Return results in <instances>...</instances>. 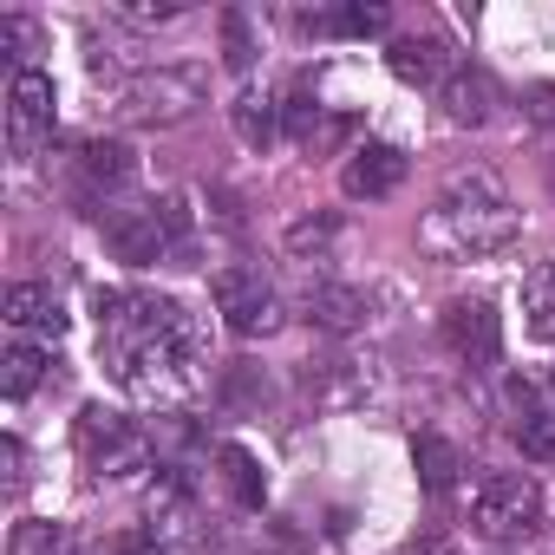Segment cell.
<instances>
[{"instance_id":"obj_27","label":"cell","mask_w":555,"mask_h":555,"mask_svg":"<svg viewBox=\"0 0 555 555\" xmlns=\"http://www.w3.org/2000/svg\"><path fill=\"white\" fill-rule=\"evenodd\" d=\"M183 8L177 0H157V8H125V21H138V27H151V21H177Z\"/></svg>"},{"instance_id":"obj_7","label":"cell","mask_w":555,"mask_h":555,"mask_svg":"<svg viewBox=\"0 0 555 555\" xmlns=\"http://www.w3.org/2000/svg\"><path fill=\"white\" fill-rule=\"evenodd\" d=\"M105 242H112V255H118V261H131V268L170 261V242H164V216H157V203L105 209Z\"/></svg>"},{"instance_id":"obj_9","label":"cell","mask_w":555,"mask_h":555,"mask_svg":"<svg viewBox=\"0 0 555 555\" xmlns=\"http://www.w3.org/2000/svg\"><path fill=\"white\" fill-rule=\"evenodd\" d=\"M405 183V151L399 144H360L353 157H347V170H340V190L353 196V203H379V196H392Z\"/></svg>"},{"instance_id":"obj_17","label":"cell","mask_w":555,"mask_h":555,"mask_svg":"<svg viewBox=\"0 0 555 555\" xmlns=\"http://www.w3.org/2000/svg\"><path fill=\"white\" fill-rule=\"evenodd\" d=\"M522 327H529V340L555 347V261H542L522 282Z\"/></svg>"},{"instance_id":"obj_21","label":"cell","mask_w":555,"mask_h":555,"mask_svg":"<svg viewBox=\"0 0 555 555\" xmlns=\"http://www.w3.org/2000/svg\"><path fill=\"white\" fill-rule=\"evenodd\" d=\"M157 216H164L170 261H190V255H196V216H190V196H157Z\"/></svg>"},{"instance_id":"obj_12","label":"cell","mask_w":555,"mask_h":555,"mask_svg":"<svg viewBox=\"0 0 555 555\" xmlns=\"http://www.w3.org/2000/svg\"><path fill=\"white\" fill-rule=\"evenodd\" d=\"M444 118L464 125V131L490 125V118H496V79H490L483 66H457V73L444 79Z\"/></svg>"},{"instance_id":"obj_14","label":"cell","mask_w":555,"mask_h":555,"mask_svg":"<svg viewBox=\"0 0 555 555\" xmlns=\"http://www.w3.org/2000/svg\"><path fill=\"white\" fill-rule=\"evenodd\" d=\"M8 327L60 340V334H66V308H60L53 288H40V282H14V288H8Z\"/></svg>"},{"instance_id":"obj_4","label":"cell","mask_w":555,"mask_h":555,"mask_svg":"<svg viewBox=\"0 0 555 555\" xmlns=\"http://www.w3.org/2000/svg\"><path fill=\"white\" fill-rule=\"evenodd\" d=\"M203 99H209V79L196 66H157V73H138L125 86V118H138V125H183Z\"/></svg>"},{"instance_id":"obj_19","label":"cell","mask_w":555,"mask_h":555,"mask_svg":"<svg viewBox=\"0 0 555 555\" xmlns=\"http://www.w3.org/2000/svg\"><path fill=\"white\" fill-rule=\"evenodd\" d=\"M222 477H229V490H235V503H242V509H261L268 477H261V464H255L242 444H222Z\"/></svg>"},{"instance_id":"obj_30","label":"cell","mask_w":555,"mask_h":555,"mask_svg":"<svg viewBox=\"0 0 555 555\" xmlns=\"http://www.w3.org/2000/svg\"><path fill=\"white\" fill-rule=\"evenodd\" d=\"M548 392H555V373H548Z\"/></svg>"},{"instance_id":"obj_1","label":"cell","mask_w":555,"mask_h":555,"mask_svg":"<svg viewBox=\"0 0 555 555\" xmlns=\"http://www.w3.org/2000/svg\"><path fill=\"white\" fill-rule=\"evenodd\" d=\"M99 334L112 340V373L138 399H183L196 386L203 327L170 295H99Z\"/></svg>"},{"instance_id":"obj_16","label":"cell","mask_w":555,"mask_h":555,"mask_svg":"<svg viewBox=\"0 0 555 555\" xmlns=\"http://www.w3.org/2000/svg\"><path fill=\"white\" fill-rule=\"evenodd\" d=\"M79 170H86V190L92 196H112V190H125L131 177H138V164H131V151L125 144H86V157H79Z\"/></svg>"},{"instance_id":"obj_23","label":"cell","mask_w":555,"mask_h":555,"mask_svg":"<svg viewBox=\"0 0 555 555\" xmlns=\"http://www.w3.org/2000/svg\"><path fill=\"white\" fill-rule=\"evenodd\" d=\"M386 21H392V14L379 8V0H353V8H340L327 27H334V34H347V40H366V34H386Z\"/></svg>"},{"instance_id":"obj_26","label":"cell","mask_w":555,"mask_h":555,"mask_svg":"<svg viewBox=\"0 0 555 555\" xmlns=\"http://www.w3.org/2000/svg\"><path fill=\"white\" fill-rule=\"evenodd\" d=\"M34 21H21V14H0V53H8V60H27L34 53Z\"/></svg>"},{"instance_id":"obj_11","label":"cell","mask_w":555,"mask_h":555,"mask_svg":"<svg viewBox=\"0 0 555 555\" xmlns=\"http://www.w3.org/2000/svg\"><path fill=\"white\" fill-rule=\"evenodd\" d=\"M386 60H392V73H399L405 86H438V92H444V79L457 73V66H451V47H444L438 34H405V40H392Z\"/></svg>"},{"instance_id":"obj_20","label":"cell","mask_w":555,"mask_h":555,"mask_svg":"<svg viewBox=\"0 0 555 555\" xmlns=\"http://www.w3.org/2000/svg\"><path fill=\"white\" fill-rule=\"evenodd\" d=\"M8 555H73V535H66L60 522L27 516V522H14V535H8Z\"/></svg>"},{"instance_id":"obj_6","label":"cell","mask_w":555,"mask_h":555,"mask_svg":"<svg viewBox=\"0 0 555 555\" xmlns=\"http://www.w3.org/2000/svg\"><path fill=\"white\" fill-rule=\"evenodd\" d=\"M444 340H451V353H457L470 373H483V366L503 360V321H496L490 301H457V308L444 314Z\"/></svg>"},{"instance_id":"obj_25","label":"cell","mask_w":555,"mask_h":555,"mask_svg":"<svg viewBox=\"0 0 555 555\" xmlns=\"http://www.w3.org/2000/svg\"><path fill=\"white\" fill-rule=\"evenodd\" d=\"M222 60H229V73H248V66H255V34H248V14H222Z\"/></svg>"},{"instance_id":"obj_3","label":"cell","mask_w":555,"mask_h":555,"mask_svg":"<svg viewBox=\"0 0 555 555\" xmlns=\"http://www.w3.org/2000/svg\"><path fill=\"white\" fill-rule=\"evenodd\" d=\"M209 295H216V314H222V327L235 340H268L282 327V301H274V288L261 282V268H242V261L216 268Z\"/></svg>"},{"instance_id":"obj_5","label":"cell","mask_w":555,"mask_h":555,"mask_svg":"<svg viewBox=\"0 0 555 555\" xmlns=\"http://www.w3.org/2000/svg\"><path fill=\"white\" fill-rule=\"evenodd\" d=\"M470 522L490 542H522V535L542 529V490L529 477H483L477 496H470Z\"/></svg>"},{"instance_id":"obj_13","label":"cell","mask_w":555,"mask_h":555,"mask_svg":"<svg viewBox=\"0 0 555 555\" xmlns=\"http://www.w3.org/2000/svg\"><path fill=\"white\" fill-rule=\"evenodd\" d=\"M301 308H308V321L327 327V334H353V327H366V314H373L366 288H347V282H314Z\"/></svg>"},{"instance_id":"obj_24","label":"cell","mask_w":555,"mask_h":555,"mask_svg":"<svg viewBox=\"0 0 555 555\" xmlns=\"http://www.w3.org/2000/svg\"><path fill=\"white\" fill-rule=\"evenodd\" d=\"M40 379H47V353L40 347H14L8 353V399H27Z\"/></svg>"},{"instance_id":"obj_8","label":"cell","mask_w":555,"mask_h":555,"mask_svg":"<svg viewBox=\"0 0 555 555\" xmlns=\"http://www.w3.org/2000/svg\"><path fill=\"white\" fill-rule=\"evenodd\" d=\"M47 131H53V79L21 66L14 92H8V138H14V151H34Z\"/></svg>"},{"instance_id":"obj_22","label":"cell","mask_w":555,"mask_h":555,"mask_svg":"<svg viewBox=\"0 0 555 555\" xmlns=\"http://www.w3.org/2000/svg\"><path fill=\"white\" fill-rule=\"evenodd\" d=\"M334 242H340V216H308V222L288 229V255H295V261H308V255L321 261Z\"/></svg>"},{"instance_id":"obj_15","label":"cell","mask_w":555,"mask_h":555,"mask_svg":"<svg viewBox=\"0 0 555 555\" xmlns=\"http://www.w3.org/2000/svg\"><path fill=\"white\" fill-rule=\"evenodd\" d=\"M274 118H282V105H274V92H261V86L235 92V105H229V125H235V138L248 151H268L274 144Z\"/></svg>"},{"instance_id":"obj_10","label":"cell","mask_w":555,"mask_h":555,"mask_svg":"<svg viewBox=\"0 0 555 555\" xmlns=\"http://www.w3.org/2000/svg\"><path fill=\"white\" fill-rule=\"evenodd\" d=\"M509 438L522 444V457H555V405L535 399L529 379H509Z\"/></svg>"},{"instance_id":"obj_28","label":"cell","mask_w":555,"mask_h":555,"mask_svg":"<svg viewBox=\"0 0 555 555\" xmlns=\"http://www.w3.org/2000/svg\"><path fill=\"white\" fill-rule=\"evenodd\" d=\"M73 555H92V548H79V542H73Z\"/></svg>"},{"instance_id":"obj_18","label":"cell","mask_w":555,"mask_h":555,"mask_svg":"<svg viewBox=\"0 0 555 555\" xmlns=\"http://www.w3.org/2000/svg\"><path fill=\"white\" fill-rule=\"evenodd\" d=\"M412 457H418V477H425V490H431V496H444V490L457 483V451H451L438 431H425V438L412 444Z\"/></svg>"},{"instance_id":"obj_2","label":"cell","mask_w":555,"mask_h":555,"mask_svg":"<svg viewBox=\"0 0 555 555\" xmlns=\"http://www.w3.org/2000/svg\"><path fill=\"white\" fill-rule=\"evenodd\" d=\"M516 235H522V216L483 170L457 177L418 222V248L438 261H483V255H503Z\"/></svg>"},{"instance_id":"obj_29","label":"cell","mask_w":555,"mask_h":555,"mask_svg":"<svg viewBox=\"0 0 555 555\" xmlns=\"http://www.w3.org/2000/svg\"><path fill=\"white\" fill-rule=\"evenodd\" d=\"M125 555H151V548H125Z\"/></svg>"}]
</instances>
